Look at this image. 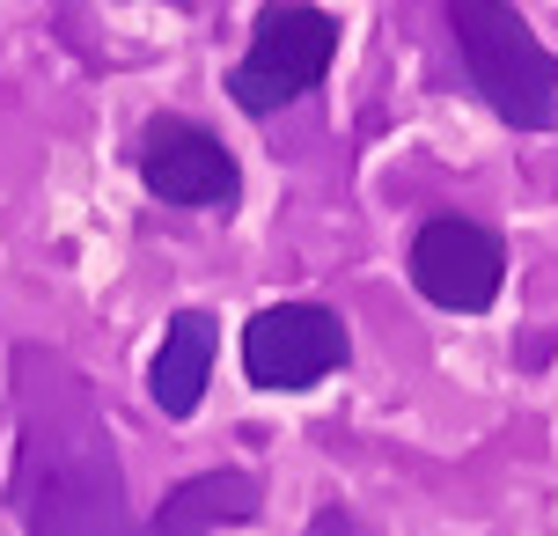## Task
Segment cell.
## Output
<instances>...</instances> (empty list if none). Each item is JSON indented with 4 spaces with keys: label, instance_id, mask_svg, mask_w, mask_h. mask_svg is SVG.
Segmentation results:
<instances>
[{
    "label": "cell",
    "instance_id": "cell-1",
    "mask_svg": "<svg viewBox=\"0 0 558 536\" xmlns=\"http://www.w3.org/2000/svg\"><path fill=\"white\" fill-rule=\"evenodd\" d=\"M15 514L23 536H133L111 419L66 353L15 345Z\"/></svg>",
    "mask_w": 558,
    "mask_h": 536
},
{
    "label": "cell",
    "instance_id": "cell-2",
    "mask_svg": "<svg viewBox=\"0 0 558 536\" xmlns=\"http://www.w3.org/2000/svg\"><path fill=\"white\" fill-rule=\"evenodd\" d=\"M456 52L471 66L477 96L514 125V133H551L558 125V52L530 29L514 0H448Z\"/></svg>",
    "mask_w": 558,
    "mask_h": 536
},
{
    "label": "cell",
    "instance_id": "cell-3",
    "mask_svg": "<svg viewBox=\"0 0 558 536\" xmlns=\"http://www.w3.org/2000/svg\"><path fill=\"white\" fill-rule=\"evenodd\" d=\"M338 59V15L316 0H265L251 23V52L228 66V103H243L251 118L294 103L308 88H324Z\"/></svg>",
    "mask_w": 558,
    "mask_h": 536
},
{
    "label": "cell",
    "instance_id": "cell-4",
    "mask_svg": "<svg viewBox=\"0 0 558 536\" xmlns=\"http://www.w3.org/2000/svg\"><path fill=\"white\" fill-rule=\"evenodd\" d=\"M500 280H507L500 228L471 221V214H434V221H418V235H412V287L434 302V309L485 316L493 302H500Z\"/></svg>",
    "mask_w": 558,
    "mask_h": 536
},
{
    "label": "cell",
    "instance_id": "cell-5",
    "mask_svg": "<svg viewBox=\"0 0 558 536\" xmlns=\"http://www.w3.org/2000/svg\"><path fill=\"white\" fill-rule=\"evenodd\" d=\"M345 324L324 302H272L243 324V375L251 390H316L345 367Z\"/></svg>",
    "mask_w": 558,
    "mask_h": 536
},
{
    "label": "cell",
    "instance_id": "cell-6",
    "mask_svg": "<svg viewBox=\"0 0 558 536\" xmlns=\"http://www.w3.org/2000/svg\"><path fill=\"white\" fill-rule=\"evenodd\" d=\"M140 184L162 206H214V214H228L243 198V170H235L228 141L177 111L140 125Z\"/></svg>",
    "mask_w": 558,
    "mask_h": 536
},
{
    "label": "cell",
    "instance_id": "cell-7",
    "mask_svg": "<svg viewBox=\"0 0 558 536\" xmlns=\"http://www.w3.org/2000/svg\"><path fill=\"white\" fill-rule=\"evenodd\" d=\"M265 508V485L251 471H198L147 514L133 536H214V529H243Z\"/></svg>",
    "mask_w": 558,
    "mask_h": 536
},
{
    "label": "cell",
    "instance_id": "cell-8",
    "mask_svg": "<svg viewBox=\"0 0 558 536\" xmlns=\"http://www.w3.org/2000/svg\"><path fill=\"white\" fill-rule=\"evenodd\" d=\"M214 353H221V324L206 309H177L169 316L162 345H155V361H147V397H155V412L162 419H192L198 397H206V375H214Z\"/></svg>",
    "mask_w": 558,
    "mask_h": 536
},
{
    "label": "cell",
    "instance_id": "cell-9",
    "mask_svg": "<svg viewBox=\"0 0 558 536\" xmlns=\"http://www.w3.org/2000/svg\"><path fill=\"white\" fill-rule=\"evenodd\" d=\"M308 536H375L353 508H316V522H308Z\"/></svg>",
    "mask_w": 558,
    "mask_h": 536
}]
</instances>
